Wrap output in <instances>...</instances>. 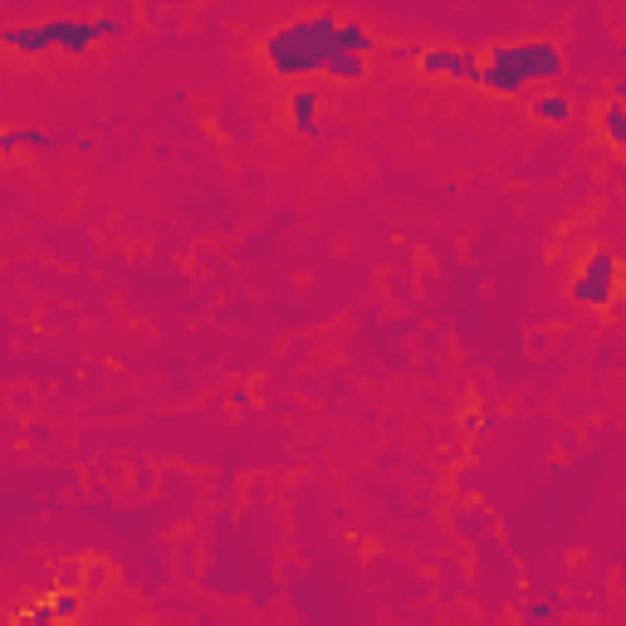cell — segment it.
<instances>
[{
	"label": "cell",
	"instance_id": "cell-12",
	"mask_svg": "<svg viewBox=\"0 0 626 626\" xmlns=\"http://www.w3.org/2000/svg\"><path fill=\"white\" fill-rule=\"evenodd\" d=\"M49 607H54V617H59V622H74V617L84 612V602H79L74 592H54V597H49Z\"/></svg>",
	"mask_w": 626,
	"mask_h": 626
},
{
	"label": "cell",
	"instance_id": "cell-4",
	"mask_svg": "<svg viewBox=\"0 0 626 626\" xmlns=\"http://www.w3.org/2000/svg\"><path fill=\"white\" fill-rule=\"evenodd\" d=\"M617 284H622V265L612 250H592L582 269L573 274V299L587 304V309H607L617 299Z\"/></svg>",
	"mask_w": 626,
	"mask_h": 626
},
{
	"label": "cell",
	"instance_id": "cell-10",
	"mask_svg": "<svg viewBox=\"0 0 626 626\" xmlns=\"http://www.w3.org/2000/svg\"><path fill=\"white\" fill-rule=\"evenodd\" d=\"M328 79H338V84L367 79V54H333L328 59Z\"/></svg>",
	"mask_w": 626,
	"mask_h": 626
},
{
	"label": "cell",
	"instance_id": "cell-11",
	"mask_svg": "<svg viewBox=\"0 0 626 626\" xmlns=\"http://www.w3.org/2000/svg\"><path fill=\"white\" fill-rule=\"evenodd\" d=\"M602 133H607V142H612V147H626V103H617V98H612V103L602 108Z\"/></svg>",
	"mask_w": 626,
	"mask_h": 626
},
{
	"label": "cell",
	"instance_id": "cell-6",
	"mask_svg": "<svg viewBox=\"0 0 626 626\" xmlns=\"http://www.w3.org/2000/svg\"><path fill=\"white\" fill-rule=\"evenodd\" d=\"M534 118L538 123H553V128H563V123H573V98L568 93H558V89H543L534 93Z\"/></svg>",
	"mask_w": 626,
	"mask_h": 626
},
{
	"label": "cell",
	"instance_id": "cell-7",
	"mask_svg": "<svg viewBox=\"0 0 626 626\" xmlns=\"http://www.w3.org/2000/svg\"><path fill=\"white\" fill-rule=\"evenodd\" d=\"M289 118H294V128H299L304 137L318 133V93L294 89V98H289Z\"/></svg>",
	"mask_w": 626,
	"mask_h": 626
},
{
	"label": "cell",
	"instance_id": "cell-14",
	"mask_svg": "<svg viewBox=\"0 0 626 626\" xmlns=\"http://www.w3.org/2000/svg\"><path fill=\"white\" fill-rule=\"evenodd\" d=\"M612 98H617V103H626V79H617V89H612Z\"/></svg>",
	"mask_w": 626,
	"mask_h": 626
},
{
	"label": "cell",
	"instance_id": "cell-1",
	"mask_svg": "<svg viewBox=\"0 0 626 626\" xmlns=\"http://www.w3.org/2000/svg\"><path fill=\"white\" fill-rule=\"evenodd\" d=\"M338 15L318 10V15H299L289 25H279L265 40V64L279 79H313L328 74V59L338 54Z\"/></svg>",
	"mask_w": 626,
	"mask_h": 626
},
{
	"label": "cell",
	"instance_id": "cell-5",
	"mask_svg": "<svg viewBox=\"0 0 626 626\" xmlns=\"http://www.w3.org/2000/svg\"><path fill=\"white\" fill-rule=\"evenodd\" d=\"M416 64H421L426 79H446V84H480V69H485V59H475L470 49H450V45L421 49Z\"/></svg>",
	"mask_w": 626,
	"mask_h": 626
},
{
	"label": "cell",
	"instance_id": "cell-2",
	"mask_svg": "<svg viewBox=\"0 0 626 626\" xmlns=\"http://www.w3.org/2000/svg\"><path fill=\"white\" fill-rule=\"evenodd\" d=\"M563 74V49L553 40H514V45H494L480 69V89L499 98H519L534 84H553Z\"/></svg>",
	"mask_w": 626,
	"mask_h": 626
},
{
	"label": "cell",
	"instance_id": "cell-9",
	"mask_svg": "<svg viewBox=\"0 0 626 626\" xmlns=\"http://www.w3.org/2000/svg\"><path fill=\"white\" fill-rule=\"evenodd\" d=\"M20 147H35V152H45V147H54V137L35 133V128H5V133H0V152H5V157H10V152H20Z\"/></svg>",
	"mask_w": 626,
	"mask_h": 626
},
{
	"label": "cell",
	"instance_id": "cell-3",
	"mask_svg": "<svg viewBox=\"0 0 626 626\" xmlns=\"http://www.w3.org/2000/svg\"><path fill=\"white\" fill-rule=\"evenodd\" d=\"M103 40L98 20H74V15H54L40 25H10L5 30V49L10 54H49V49H64V54H89Z\"/></svg>",
	"mask_w": 626,
	"mask_h": 626
},
{
	"label": "cell",
	"instance_id": "cell-8",
	"mask_svg": "<svg viewBox=\"0 0 626 626\" xmlns=\"http://www.w3.org/2000/svg\"><path fill=\"white\" fill-rule=\"evenodd\" d=\"M377 40H372V30L362 25V20H343L338 25V54H372Z\"/></svg>",
	"mask_w": 626,
	"mask_h": 626
},
{
	"label": "cell",
	"instance_id": "cell-15",
	"mask_svg": "<svg viewBox=\"0 0 626 626\" xmlns=\"http://www.w3.org/2000/svg\"><path fill=\"white\" fill-rule=\"evenodd\" d=\"M622 284H626V269H622Z\"/></svg>",
	"mask_w": 626,
	"mask_h": 626
},
{
	"label": "cell",
	"instance_id": "cell-13",
	"mask_svg": "<svg viewBox=\"0 0 626 626\" xmlns=\"http://www.w3.org/2000/svg\"><path fill=\"white\" fill-rule=\"evenodd\" d=\"M15 622H25V626H49V622H54V607H49V602H35V607H25V612H20Z\"/></svg>",
	"mask_w": 626,
	"mask_h": 626
}]
</instances>
